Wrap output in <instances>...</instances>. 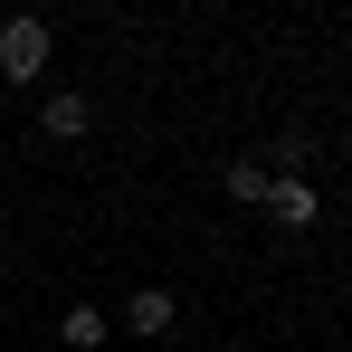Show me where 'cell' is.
<instances>
[{
    "mask_svg": "<svg viewBox=\"0 0 352 352\" xmlns=\"http://www.w3.org/2000/svg\"><path fill=\"white\" fill-rule=\"evenodd\" d=\"M48 48H58V38H48V19H38V10L0 19V76H10V86H38V76H48Z\"/></svg>",
    "mask_w": 352,
    "mask_h": 352,
    "instance_id": "6da1fadb",
    "label": "cell"
},
{
    "mask_svg": "<svg viewBox=\"0 0 352 352\" xmlns=\"http://www.w3.org/2000/svg\"><path fill=\"white\" fill-rule=\"evenodd\" d=\"M257 210H276L286 229H314V219H324V190H314V181H267V200H257Z\"/></svg>",
    "mask_w": 352,
    "mask_h": 352,
    "instance_id": "7a4b0ae2",
    "label": "cell"
},
{
    "mask_svg": "<svg viewBox=\"0 0 352 352\" xmlns=\"http://www.w3.org/2000/svg\"><path fill=\"white\" fill-rule=\"evenodd\" d=\"M38 124H48L58 143H76V133H96V96H76V86H58V96L38 105Z\"/></svg>",
    "mask_w": 352,
    "mask_h": 352,
    "instance_id": "3957f363",
    "label": "cell"
},
{
    "mask_svg": "<svg viewBox=\"0 0 352 352\" xmlns=\"http://www.w3.org/2000/svg\"><path fill=\"white\" fill-rule=\"evenodd\" d=\"M124 324H133V333H172V324H181V305H172V286H143V295H133V305H124Z\"/></svg>",
    "mask_w": 352,
    "mask_h": 352,
    "instance_id": "277c9868",
    "label": "cell"
},
{
    "mask_svg": "<svg viewBox=\"0 0 352 352\" xmlns=\"http://www.w3.org/2000/svg\"><path fill=\"white\" fill-rule=\"evenodd\" d=\"M105 333H115V324H105L96 305H67V324H58V343H67V352H96Z\"/></svg>",
    "mask_w": 352,
    "mask_h": 352,
    "instance_id": "5b68a950",
    "label": "cell"
},
{
    "mask_svg": "<svg viewBox=\"0 0 352 352\" xmlns=\"http://www.w3.org/2000/svg\"><path fill=\"white\" fill-rule=\"evenodd\" d=\"M267 181H276V172H257V162H229V200H248V210H257V200H267Z\"/></svg>",
    "mask_w": 352,
    "mask_h": 352,
    "instance_id": "8992f818",
    "label": "cell"
}]
</instances>
